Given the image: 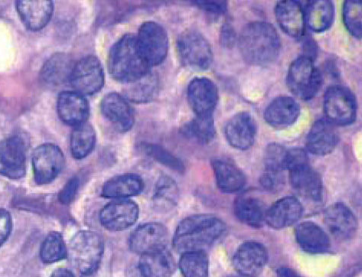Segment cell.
Here are the masks:
<instances>
[{
    "label": "cell",
    "instance_id": "cell-1",
    "mask_svg": "<svg viewBox=\"0 0 362 277\" xmlns=\"http://www.w3.org/2000/svg\"><path fill=\"white\" fill-rule=\"evenodd\" d=\"M226 226L211 215H194L185 218L179 224L173 240V245L180 254L206 252L225 234Z\"/></svg>",
    "mask_w": 362,
    "mask_h": 277
},
{
    "label": "cell",
    "instance_id": "cell-2",
    "mask_svg": "<svg viewBox=\"0 0 362 277\" xmlns=\"http://www.w3.org/2000/svg\"><path fill=\"white\" fill-rule=\"evenodd\" d=\"M238 46L247 64L263 66L274 62L279 57L281 42L273 25L256 21L244 27L239 36Z\"/></svg>",
    "mask_w": 362,
    "mask_h": 277
},
{
    "label": "cell",
    "instance_id": "cell-3",
    "mask_svg": "<svg viewBox=\"0 0 362 277\" xmlns=\"http://www.w3.org/2000/svg\"><path fill=\"white\" fill-rule=\"evenodd\" d=\"M110 75L119 81L129 84L151 72L137 44L136 36L127 34L111 48L108 55Z\"/></svg>",
    "mask_w": 362,
    "mask_h": 277
},
{
    "label": "cell",
    "instance_id": "cell-4",
    "mask_svg": "<svg viewBox=\"0 0 362 277\" xmlns=\"http://www.w3.org/2000/svg\"><path fill=\"white\" fill-rule=\"evenodd\" d=\"M104 252L103 238L97 232L83 230L71 239L68 255L80 274L90 276L98 269Z\"/></svg>",
    "mask_w": 362,
    "mask_h": 277
},
{
    "label": "cell",
    "instance_id": "cell-5",
    "mask_svg": "<svg viewBox=\"0 0 362 277\" xmlns=\"http://www.w3.org/2000/svg\"><path fill=\"white\" fill-rule=\"evenodd\" d=\"M322 83L321 73L313 59L301 57L291 64L286 84L296 97L303 100L313 99L320 91Z\"/></svg>",
    "mask_w": 362,
    "mask_h": 277
},
{
    "label": "cell",
    "instance_id": "cell-6",
    "mask_svg": "<svg viewBox=\"0 0 362 277\" xmlns=\"http://www.w3.org/2000/svg\"><path fill=\"white\" fill-rule=\"evenodd\" d=\"M327 119L334 126H348L356 122V98L350 89L341 86L329 88L323 100Z\"/></svg>",
    "mask_w": 362,
    "mask_h": 277
},
{
    "label": "cell",
    "instance_id": "cell-7",
    "mask_svg": "<svg viewBox=\"0 0 362 277\" xmlns=\"http://www.w3.org/2000/svg\"><path fill=\"white\" fill-rule=\"evenodd\" d=\"M182 63L194 71L208 70L213 60V53L208 40L197 30L183 33L177 42Z\"/></svg>",
    "mask_w": 362,
    "mask_h": 277
},
{
    "label": "cell",
    "instance_id": "cell-8",
    "mask_svg": "<svg viewBox=\"0 0 362 277\" xmlns=\"http://www.w3.org/2000/svg\"><path fill=\"white\" fill-rule=\"evenodd\" d=\"M136 40L151 68L159 66L165 59L170 48L169 36L160 24L152 21L144 23L139 30Z\"/></svg>",
    "mask_w": 362,
    "mask_h": 277
},
{
    "label": "cell",
    "instance_id": "cell-9",
    "mask_svg": "<svg viewBox=\"0 0 362 277\" xmlns=\"http://www.w3.org/2000/svg\"><path fill=\"white\" fill-rule=\"evenodd\" d=\"M72 87L82 95H93L104 87L103 67L94 55H88L74 64L69 78Z\"/></svg>",
    "mask_w": 362,
    "mask_h": 277
},
{
    "label": "cell",
    "instance_id": "cell-10",
    "mask_svg": "<svg viewBox=\"0 0 362 277\" xmlns=\"http://www.w3.org/2000/svg\"><path fill=\"white\" fill-rule=\"evenodd\" d=\"M64 155L59 146L45 143L36 148L33 155L36 183L49 184L57 179L64 168Z\"/></svg>",
    "mask_w": 362,
    "mask_h": 277
},
{
    "label": "cell",
    "instance_id": "cell-11",
    "mask_svg": "<svg viewBox=\"0 0 362 277\" xmlns=\"http://www.w3.org/2000/svg\"><path fill=\"white\" fill-rule=\"evenodd\" d=\"M139 214L140 209L134 201L116 199L102 208L99 219L100 225L110 232H122L136 223Z\"/></svg>",
    "mask_w": 362,
    "mask_h": 277
},
{
    "label": "cell",
    "instance_id": "cell-12",
    "mask_svg": "<svg viewBox=\"0 0 362 277\" xmlns=\"http://www.w3.org/2000/svg\"><path fill=\"white\" fill-rule=\"evenodd\" d=\"M26 146L21 136H15L0 142V175L12 179L25 173Z\"/></svg>",
    "mask_w": 362,
    "mask_h": 277
},
{
    "label": "cell",
    "instance_id": "cell-13",
    "mask_svg": "<svg viewBox=\"0 0 362 277\" xmlns=\"http://www.w3.org/2000/svg\"><path fill=\"white\" fill-rule=\"evenodd\" d=\"M168 238V230L163 224L146 223L134 230L129 238V246L133 252L142 255L163 250Z\"/></svg>",
    "mask_w": 362,
    "mask_h": 277
},
{
    "label": "cell",
    "instance_id": "cell-14",
    "mask_svg": "<svg viewBox=\"0 0 362 277\" xmlns=\"http://www.w3.org/2000/svg\"><path fill=\"white\" fill-rule=\"evenodd\" d=\"M188 100L197 116L212 115L218 101V88L207 78H194L188 87Z\"/></svg>",
    "mask_w": 362,
    "mask_h": 277
},
{
    "label": "cell",
    "instance_id": "cell-15",
    "mask_svg": "<svg viewBox=\"0 0 362 277\" xmlns=\"http://www.w3.org/2000/svg\"><path fill=\"white\" fill-rule=\"evenodd\" d=\"M268 260L266 247L261 243L247 242L241 244L233 257V265L241 276L257 277Z\"/></svg>",
    "mask_w": 362,
    "mask_h": 277
},
{
    "label": "cell",
    "instance_id": "cell-16",
    "mask_svg": "<svg viewBox=\"0 0 362 277\" xmlns=\"http://www.w3.org/2000/svg\"><path fill=\"white\" fill-rule=\"evenodd\" d=\"M324 223L329 232L341 241H349L357 232L356 217L354 212L342 203H336L325 211Z\"/></svg>",
    "mask_w": 362,
    "mask_h": 277
},
{
    "label": "cell",
    "instance_id": "cell-17",
    "mask_svg": "<svg viewBox=\"0 0 362 277\" xmlns=\"http://www.w3.org/2000/svg\"><path fill=\"white\" fill-rule=\"evenodd\" d=\"M228 143L239 151H247L255 141L257 124L248 112H240L230 118L225 128Z\"/></svg>",
    "mask_w": 362,
    "mask_h": 277
},
{
    "label": "cell",
    "instance_id": "cell-18",
    "mask_svg": "<svg viewBox=\"0 0 362 277\" xmlns=\"http://www.w3.org/2000/svg\"><path fill=\"white\" fill-rule=\"evenodd\" d=\"M102 114L112 124L119 132H127L135 122L134 110L122 95L110 93L100 103Z\"/></svg>",
    "mask_w": 362,
    "mask_h": 277
},
{
    "label": "cell",
    "instance_id": "cell-19",
    "mask_svg": "<svg viewBox=\"0 0 362 277\" xmlns=\"http://www.w3.org/2000/svg\"><path fill=\"white\" fill-rule=\"evenodd\" d=\"M289 172L291 186L297 194L311 201L322 200L323 196L322 179L309 163L297 165Z\"/></svg>",
    "mask_w": 362,
    "mask_h": 277
},
{
    "label": "cell",
    "instance_id": "cell-20",
    "mask_svg": "<svg viewBox=\"0 0 362 277\" xmlns=\"http://www.w3.org/2000/svg\"><path fill=\"white\" fill-rule=\"evenodd\" d=\"M57 112L64 124L76 127L86 123L90 107L85 96L78 92L64 91L58 98Z\"/></svg>",
    "mask_w": 362,
    "mask_h": 277
},
{
    "label": "cell",
    "instance_id": "cell-21",
    "mask_svg": "<svg viewBox=\"0 0 362 277\" xmlns=\"http://www.w3.org/2000/svg\"><path fill=\"white\" fill-rule=\"evenodd\" d=\"M339 138L335 126L320 119L312 126L306 137V149L315 155H327L336 149Z\"/></svg>",
    "mask_w": 362,
    "mask_h": 277
},
{
    "label": "cell",
    "instance_id": "cell-22",
    "mask_svg": "<svg viewBox=\"0 0 362 277\" xmlns=\"http://www.w3.org/2000/svg\"><path fill=\"white\" fill-rule=\"evenodd\" d=\"M16 11L27 29L35 32L49 23L54 4L50 0H20L16 2Z\"/></svg>",
    "mask_w": 362,
    "mask_h": 277
},
{
    "label": "cell",
    "instance_id": "cell-23",
    "mask_svg": "<svg viewBox=\"0 0 362 277\" xmlns=\"http://www.w3.org/2000/svg\"><path fill=\"white\" fill-rule=\"evenodd\" d=\"M303 213V208L295 197H285L278 200L266 211L264 221L274 229L291 227L298 221Z\"/></svg>",
    "mask_w": 362,
    "mask_h": 277
},
{
    "label": "cell",
    "instance_id": "cell-24",
    "mask_svg": "<svg viewBox=\"0 0 362 277\" xmlns=\"http://www.w3.org/2000/svg\"><path fill=\"white\" fill-rule=\"evenodd\" d=\"M275 17L283 31L293 39L300 40L305 33L304 11L298 2L283 0L274 8Z\"/></svg>",
    "mask_w": 362,
    "mask_h": 277
},
{
    "label": "cell",
    "instance_id": "cell-25",
    "mask_svg": "<svg viewBox=\"0 0 362 277\" xmlns=\"http://www.w3.org/2000/svg\"><path fill=\"white\" fill-rule=\"evenodd\" d=\"M300 106L293 98L281 96L274 99L264 112L266 122L276 128L292 126L300 115Z\"/></svg>",
    "mask_w": 362,
    "mask_h": 277
},
{
    "label": "cell",
    "instance_id": "cell-26",
    "mask_svg": "<svg viewBox=\"0 0 362 277\" xmlns=\"http://www.w3.org/2000/svg\"><path fill=\"white\" fill-rule=\"evenodd\" d=\"M217 187L224 193L232 194L243 190L246 184L245 175L233 162L216 158L211 160Z\"/></svg>",
    "mask_w": 362,
    "mask_h": 277
},
{
    "label": "cell",
    "instance_id": "cell-27",
    "mask_svg": "<svg viewBox=\"0 0 362 277\" xmlns=\"http://www.w3.org/2000/svg\"><path fill=\"white\" fill-rule=\"evenodd\" d=\"M144 189V182L140 175L124 174L106 182L101 195L107 199H124L140 195Z\"/></svg>",
    "mask_w": 362,
    "mask_h": 277
},
{
    "label": "cell",
    "instance_id": "cell-28",
    "mask_svg": "<svg viewBox=\"0 0 362 277\" xmlns=\"http://www.w3.org/2000/svg\"><path fill=\"white\" fill-rule=\"evenodd\" d=\"M295 236L303 250L310 254L327 252L330 247L328 235L317 225L303 223L296 227Z\"/></svg>",
    "mask_w": 362,
    "mask_h": 277
},
{
    "label": "cell",
    "instance_id": "cell-29",
    "mask_svg": "<svg viewBox=\"0 0 362 277\" xmlns=\"http://www.w3.org/2000/svg\"><path fill=\"white\" fill-rule=\"evenodd\" d=\"M141 256L139 269L144 277H171L173 275L175 262L166 248Z\"/></svg>",
    "mask_w": 362,
    "mask_h": 277
},
{
    "label": "cell",
    "instance_id": "cell-30",
    "mask_svg": "<svg viewBox=\"0 0 362 277\" xmlns=\"http://www.w3.org/2000/svg\"><path fill=\"white\" fill-rule=\"evenodd\" d=\"M305 23L310 29L317 33L329 29L335 18V7L329 0H314L306 6Z\"/></svg>",
    "mask_w": 362,
    "mask_h": 277
},
{
    "label": "cell",
    "instance_id": "cell-31",
    "mask_svg": "<svg viewBox=\"0 0 362 277\" xmlns=\"http://www.w3.org/2000/svg\"><path fill=\"white\" fill-rule=\"evenodd\" d=\"M74 64L69 55L58 53L44 64L41 78L46 84L57 86L69 80Z\"/></svg>",
    "mask_w": 362,
    "mask_h": 277
},
{
    "label": "cell",
    "instance_id": "cell-32",
    "mask_svg": "<svg viewBox=\"0 0 362 277\" xmlns=\"http://www.w3.org/2000/svg\"><path fill=\"white\" fill-rule=\"evenodd\" d=\"M234 211L240 223L250 227L259 228L264 221L267 210L258 199L243 196L235 200Z\"/></svg>",
    "mask_w": 362,
    "mask_h": 277
},
{
    "label": "cell",
    "instance_id": "cell-33",
    "mask_svg": "<svg viewBox=\"0 0 362 277\" xmlns=\"http://www.w3.org/2000/svg\"><path fill=\"white\" fill-rule=\"evenodd\" d=\"M96 132L87 122L74 127L71 136V152L74 159L86 158L94 150Z\"/></svg>",
    "mask_w": 362,
    "mask_h": 277
},
{
    "label": "cell",
    "instance_id": "cell-34",
    "mask_svg": "<svg viewBox=\"0 0 362 277\" xmlns=\"http://www.w3.org/2000/svg\"><path fill=\"white\" fill-rule=\"evenodd\" d=\"M180 191L177 184L168 175H162L154 188L153 201L156 208L168 211L177 205Z\"/></svg>",
    "mask_w": 362,
    "mask_h": 277
},
{
    "label": "cell",
    "instance_id": "cell-35",
    "mask_svg": "<svg viewBox=\"0 0 362 277\" xmlns=\"http://www.w3.org/2000/svg\"><path fill=\"white\" fill-rule=\"evenodd\" d=\"M125 94L128 99L136 103L151 101L157 94L159 82L151 72L144 77L127 84Z\"/></svg>",
    "mask_w": 362,
    "mask_h": 277
},
{
    "label": "cell",
    "instance_id": "cell-36",
    "mask_svg": "<svg viewBox=\"0 0 362 277\" xmlns=\"http://www.w3.org/2000/svg\"><path fill=\"white\" fill-rule=\"evenodd\" d=\"M185 135L201 144H209L216 136V126L212 115L197 116L182 128Z\"/></svg>",
    "mask_w": 362,
    "mask_h": 277
},
{
    "label": "cell",
    "instance_id": "cell-37",
    "mask_svg": "<svg viewBox=\"0 0 362 277\" xmlns=\"http://www.w3.org/2000/svg\"><path fill=\"white\" fill-rule=\"evenodd\" d=\"M209 258L206 252L182 254L180 269L184 277H209Z\"/></svg>",
    "mask_w": 362,
    "mask_h": 277
},
{
    "label": "cell",
    "instance_id": "cell-38",
    "mask_svg": "<svg viewBox=\"0 0 362 277\" xmlns=\"http://www.w3.org/2000/svg\"><path fill=\"white\" fill-rule=\"evenodd\" d=\"M40 256L43 262L52 264L60 261L68 256V249L63 237L58 232H52L42 245Z\"/></svg>",
    "mask_w": 362,
    "mask_h": 277
},
{
    "label": "cell",
    "instance_id": "cell-39",
    "mask_svg": "<svg viewBox=\"0 0 362 277\" xmlns=\"http://www.w3.org/2000/svg\"><path fill=\"white\" fill-rule=\"evenodd\" d=\"M141 149L151 158L173 171L179 173L185 172L183 163L164 147L154 143H142Z\"/></svg>",
    "mask_w": 362,
    "mask_h": 277
},
{
    "label": "cell",
    "instance_id": "cell-40",
    "mask_svg": "<svg viewBox=\"0 0 362 277\" xmlns=\"http://www.w3.org/2000/svg\"><path fill=\"white\" fill-rule=\"evenodd\" d=\"M343 23L355 38H361V4L359 1L348 0L342 8Z\"/></svg>",
    "mask_w": 362,
    "mask_h": 277
},
{
    "label": "cell",
    "instance_id": "cell-41",
    "mask_svg": "<svg viewBox=\"0 0 362 277\" xmlns=\"http://www.w3.org/2000/svg\"><path fill=\"white\" fill-rule=\"evenodd\" d=\"M287 151L278 143L268 145L264 156L266 171L281 173L286 170Z\"/></svg>",
    "mask_w": 362,
    "mask_h": 277
},
{
    "label": "cell",
    "instance_id": "cell-42",
    "mask_svg": "<svg viewBox=\"0 0 362 277\" xmlns=\"http://www.w3.org/2000/svg\"><path fill=\"white\" fill-rule=\"evenodd\" d=\"M80 187L78 178L71 179L64 187L59 195V200L63 205H69L76 198Z\"/></svg>",
    "mask_w": 362,
    "mask_h": 277
},
{
    "label": "cell",
    "instance_id": "cell-43",
    "mask_svg": "<svg viewBox=\"0 0 362 277\" xmlns=\"http://www.w3.org/2000/svg\"><path fill=\"white\" fill-rule=\"evenodd\" d=\"M305 163H309V161L308 154L305 151L299 149V148L287 151L286 170L289 171L297 165Z\"/></svg>",
    "mask_w": 362,
    "mask_h": 277
},
{
    "label": "cell",
    "instance_id": "cell-44",
    "mask_svg": "<svg viewBox=\"0 0 362 277\" xmlns=\"http://www.w3.org/2000/svg\"><path fill=\"white\" fill-rule=\"evenodd\" d=\"M202 11L212 15H223L228 11L226 1H196L194 2Z\"/></svg>",
    "mask_w": 362,
    "mask_h": 277
},
{
    "label": "cell",
    "instance_id": "cell-45",
    "mask_svg": "<svg viewBox=\"0 0 362 277\" xmlns=\"http://www.w3.org/2000/svg\"><path fill=\"white\" fill-rule=\"evenodd\" d=\"M237 35L233 26L230 23L222 25L220 33V42L223 47L230 49L235 45Z\"/></svg>",
    "mask_w": 362,
    "mask_h": 277
},
{
    "label": "cell",
    "instance_id": "cell-46",
    "mask_svg": "<svg viewBox=\"0 0 362 277\" xmlns=\"http://www.w3.org/2000/svg\"><path fill=\"white\" fill-rule=\"evenodd\" d=\"M281 173L266 171L262 178V186L267 190L275 191L281 186L283 183Z\"/></svg>",
    "mask_w": 362,
    "mask_h": 277
},
{
    "label": "cell",
    "instance_id": "cell-47",
    "mask_svg": "<svg viewBox=\"0 0 362 277\" xmlns=\"http://www.w3.org/2000/svg\"><path fill=\"white\" fill-rule=\"evenodd\" d=\"M12 230V220L11 216L8 212L4 209H0V247H1L9 235H11Z\"/></svg>",
    "mask_w": 362,
    "mask_h": 277
},
{
    "label": "cell",
    "instance_id": "cell-48",
    "mask_svg": "<svg viewBox=\"0 0 362 277\" xmlns=\"http://www.w3.org/2000/svg\"><path fill=\"white\" fill-rule=\"evenodd\" d=\"M278 277H301L300 275L297 273L295 271L289 267H281L277 270Z\"/></svg>",
    "mask_w": 362,
    "mask_h": 277
},
{
    "label": "cell",
    "instance_id": "cell-49",
    "mask_svg": "<svg viewBox=\"0 0 362 277\" xmlns=\"http://www.w3.org/2000/svg\"><path fill=\"white\" fill-rule=\"evenodd\" d=\"M51 277H74V276L70 271L60 269L55 271Z\"/></svg>",
    "mask_w": 362,
    "mask_h": 277
},
{
    "label": "cell",
    "instance_id": "cell-50",
    "mask_svg": "<svg viewBox=\"0 0 362 277\" xmlns=\"http://www.w3.org/2000/svg\"><path fill=\"white\" fill-rule=\"evenodd\" d=\"M233 277H252V276H245L240 275L238 276H233Z\"/></svg>",
    "mask_w": 362,
    "mask_h": 277
}]
</instances>
